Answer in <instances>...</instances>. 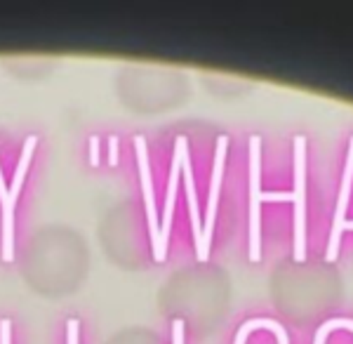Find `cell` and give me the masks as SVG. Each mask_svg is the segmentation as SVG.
Listing matches in <instances>:
<instances>
[{
    "instance_id": "ba28073f",
    "label": "cell",
    "mask_w": 353,
    "mask_h": 344,
    "mask_svg": "<svg viewBox=\"0 0 353 344\" xmlns=\"http://www.w3.org/2000/svg\"><path fill=\"white\" fill-rule=\"evenodd\" d=\"M189 149V140L186 137H176L174 142V156H172V168H170V180H168V196H165V215L161 224V243L168 250L170 240V229H172V212H174V200H176V187H179V175H181V156Z\"/></svg>"
},
{
    "instance_id": "9a60e30c",
    "label": "cell",
    "mask_w": 353,
    "mask_h": 344,
    "mask_svg": "<svg viewBox=\"0 0 353 344\" xmlns=\"http://www.w3.org/2000/svg\"><path fill=\"white\" fill-rule=\"evenodd\" d=\"M346 227H353V222H346Z\"/></svg>"
},
{
    "instance_id": "5bb4252c",
    "label": "cell",
    "mask_w": 353,
    "mask_h": 344,
    "mask_svg": "<svg viewBox=\"0 0 353 344\" xmlns=\"http://www.w3.org/2000/svg\"><path fill=\"white\" fill-rule=\"evenodd\" d=\"M109 163H118V137H109Z\"/></svg>"
},
{
    "instance_id": "7c38bea8",
    "label": "cell",
    "mask_w": 353,
    "mask_h": 344,
    "mask_svg": "<svg viewBox=\"0 0 353 344\" xmlns=\"http://www.w3.org/2000/svg\"><path fill=\"white\" fill-rule=\"evenodd\" d=\"M172 344H184V321H172Z\"/></svg>"
},
{
    "instance_id": "4fadbf2b",
    "label": "cell",
    "mask_w": 353,
    "mask_h": 344,
    "mask_svg": "<svg viewBox=\"0 0 353 344\" xmlns=\"http://www.w3.org/2000/svg\"><path fill=\"white\" fill-rule=\"evenodd\" d=\"M90 163L94 165H99V137L97 135H92L90 137Z\"/></svg>"
},
{
    "instance_id": "277c9868",
    "label": "cell",
    "mask_w": 353,
    "mask_h": 344,
    "mask_svg": "<svg viewBox=\"0 0 353 344\" xmlns=\"http://www.w3.org/2000/svg\"><path fill=\"white\" fill-rule=\"evenodd\" d=\"M134 149H137V160H139L141 189H144L146 220H149L153 260H156V262H165V255H168V250H165L163 243H161V222H158V210H156V193H153V180H151V168H149V151H146V140L141 135L134 137Z\"/></svg>"
},
{
    "instance_id": "3957f363",
    "label": "cell",
    "mask_w": 353,
    "mask_h": 344,
    "mask_svg": "<svg viewBox=\"0 0 353 344\" xmlns=\"http://www.w3.org/2000/svg\"><path fill=\"white\" fill-rule=\"evenodd\" d=\"M36 146H38V137L36 135L26 137L24 149H21V158H19V163H17V170H14L12 187H10L8 208L3 210V260L5 262L14 260V203H17V198H19L21 187H24V177L28 172V165H31V158H33Z\"/></svg>"
},
{
    "instance_id": "52a82bcc",
    "label": "cell",
    "mask_w": 353,
    "mask_h": 344,
    "mask_svg": "<svg viewBox=\"0 0 353 344\" xmlns=\"http://www.w3.org/2000/svg\"><path fill=\"white\" fill-rule=\"evenodd\" d=\"M351 182H353V137H351V146H349V156L344 163V177H341V191L337 198V208H334L332 217V229H330V240H327V262H334L339 252L341 236L346 231V208H349V198H351Z\"/></svg>"
},
{
    "instance_id": "30bf717a",
    "label": "cell",
    "mask_w": 353,
    "mask_h": 344,
    "mask_svg": "<svg viewBox=\"0 0 353 344\" xmlns=\"http://www.w3.org/2000/svg\"><path fill=\"white\" fill-rule=\"evenodd\" d=\"M66 344H81V321L71 318L66 323Z\"/></svg>"
},
{
    "instance_id": "7a4b0ae2",
    "label": "cell",
    "mask_w": 353,
    "mask_h": 344,
    "mask_svg": "<svg viewBox=\"0 0 353 344\" xmlns=\"http://www.w3.org/2000/svg\"><path fill=\"white\" fill-rule=\"evenodd\" d=\"M261 137H250V262L261 260Z\"/></svg>"
},
{
    "instance_id": "8fae6325",
    "label": "cell",
    "mask_w": 353,
    "mask_h": 344,
    "mask_svg": "<svg viewBox=\"0 0 353 344\" xmlns=\"http://www.w3.org/2000/svg\"><path fill=\"white\" fill-rule=\"evenodd\" d=\"M0 344H12V323L8 318L0 321Z\"/></svg>"
},
{
    "instance_id": "6da1fadb",
    "label": "cell",
    "mask_w": 353,
    "mask_h": 344,
    "mask_svg": "<svg viewBox=\"0 0 353 344\" xmlns=\"http://www.w3.org/2000/svg\"><path fill=\"white\" fill-rule=\"evenodd\" d=\"M273 297L281 312L297 323L321 321L344 295V278L334 262L292 260L273 274Z\"/></svg>"
},
{
    "instance_id": "5b68a950",
    "label": "cell",
    "mask_w": 353,
    "mask_h": 344,
    "mask_svg": "<svg viewBox=\"0 0 353 344\" xmlns=\"http://www.w3.org/2000/svg\"><path fill=\"white\" fill-rule=\"evenodd\" d=\"M226 151H229V137L221 135L217 140V153H214V165H212V180H210V193H208V208H205V222H203V243L198 250V260L208 262L210 257V245H212V231H214V220H217V203H219V191H221V177H224V160Z\"/></svg>"
},
{
    "instance_id": "9c48e42d",
    "label": "cell",
    "mask_w": 353,
    "mask_h": 344,
    "mask_svg": "<svg viewBox=\"0 0 353 344\" xmlns=\"http://www.w3.org/2000/svg\"><path fill=\"white\" fill-rule=\"evenodd\" d=\"M181 175H184L186 196H189V212H191L193 240H196V250H201L203 227H201V212H198V196H196V182H193V170H191V160H189V149H186L184 156H181Z\"/></svg>"
},
{
    "instance_id": "8992f818",
    "label": "cell",
    "mask_w": 353,
    "mask_h": 344,
    "mask_svg": "<svg viewBox=\"0 0 353 344\" xmlns=\"http://www.w3.org/2000/svg\"><path fill=\"white\" fill-rule=\"evenodd\" d=\"M294 260H304L306 212V137H294Z\"/></svg>"
}]
</instances>
